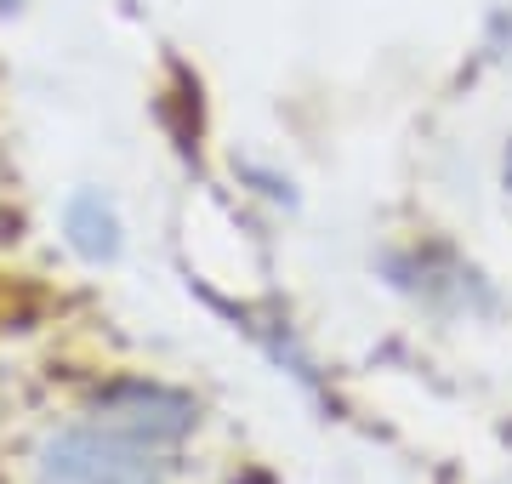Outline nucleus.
I'll return each mask as SVG.
<instances>
[{"mask_svg":"<svg viewBox=\"0 0 512 484\" xmlns=\"http://www.w3.org/2000/svg\"><path fill=\"white\" fill-rule=\"evenodd\" d=\"M40 484H171V462L160 445L114 428L103 416L57 428L35 456Z\"/></svg>","mask_w":512,"mask_h":484,"instance_id":"1","label":"nucleus"},{"mask_svg":"<svg viewBox=\"0 0 512 484\" xmlns=\"http://www.w3.org/2000/svg\"><path fill=\"white\" fill-rule=\"evenodd\" d=\"M97 416L103 422H114V428L137 433V439H148V445L171 450L177 439H188V428H194V399L188 393H171V388H148V382H126V388H114L97 399Z\"/></svg>","mask_w":512,"mask_h":484,"instance_id":"2","label":"nucleus"},{"mask_svg":"<svg viewBox=\"0 0 512 484\" xmlns=\"http://www.w3.org/2000/svg\"><path fill=\"white\" fill-rule=\"evenodd\" d=\"M63 234H69V245L86 262H114L120 257V245H126L120 211H114L97 188H80V194L69 200V211H63Z\"/></svg>","mask_w":512,"mask_h":484,"instance_id":"3","label":"nucleus"}]
</instances>
